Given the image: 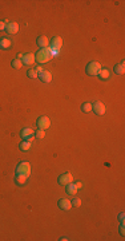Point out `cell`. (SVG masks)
Instances as JSON below:
<instances>
[{
	"label": "cell",
	"mask_w": 125,
	"mask_h": 241,
	"mask_svg": "<svg viewBox=\"0 0 125 241\" xmlns=\"http://www.w3.org/2000/svg\"><path fill=\"white\" fill-rule=\"evenodd\" d=\"M113 71L117 74V75H122V74L125 73V62H124V60H122L121 63H119V65L114 66Z\"/></svg>",
	"instance_id": "obj_14"
},
{
	"label": "cell",
	"mask_w": 125,
	"mask_h": 241,
	"mask_svg": "<svg viewBox=\"0 0 125 241\" xmlns=\"http://www.w3.org/2000/svg\"><path fill=\"white\" fill-rule=\"evenodd\" d=\"M27 75H28V78L35 79V78H37V76H39V74H37V71L35 70V68H29V70L27 71Z\"/></svg>",
	"instance_id": "obj_22"
},
{
	"label": "cell",
	"mask_w": 125,
	"mask_h": 241,
	"mask_svg": "<svg viewBox=\"0 0 125 241\" xmlns=\"http://www.w3.org/2000/svg\"><path fill=\"white\" fill-rule=\"evenodd\" d=\"M35 54H32V52H27V54H23V58H21V62H23V65H25V66H32L35 63Z\"/></svg>",
	"instance_id": "obj_8"
},
{
	"label": "cell",
	"mask_w": 125,
	"mask_h": 241,
	"mask_svg": "<svg viewBox=\"0 0 125 241\" xmlns=\"http://www.w3.org/2000/svg\"><path fill=\"white\" fill-rule=\"evenodd\" d=\"M57 205L61 210H69L71 208H72V204H71V201L68 198H60L57 202Z\"/></svg>",
	"instance_id": "obj_10"
},
{
	"label": "cell",
	"mask_w": 125,
	"mask_h": 241,
	"mask_svg": "<svg viewBox=\"0 0 125 241\" xmlns=\"http://www.w3.org/2000/svg\"><path fill=\"white\" fill-rule=\"evenodd\" d=\"M109 75H111V73H109L108 68H101L97 76L101 79V81H108V79H109Z\"/></svg>",
	"instance_id": "obj_15"
},
{
	"label": "cell",
	"mask_w": 125,
	"mask_h": 241,
	"mask_svg": "<svg viewBox=\"0 0 125 241\" xmlns=\"http://www.w3.org/2000/svg\"><path fill=\"white\" fill-rule=\"evenodd\" d=\"M65 190H67V193L69 194V196H73L75 197L76 196V193H77V190L79 189L76 188V185L73 182H71V184H68V185H65Z\"/></svg>",
	"instance_id": "obj_13"
},
{
	"label": "cell",
	"mask_w": 125,
	"mask_h": 241,
	"mask_svg": "<svg viewBox=\"0 0 125 241\" xmlns=\"http://www.w3.org/2000/svg\"><path fill=\"white\" fill-rule=\"evenodd\" d=\"M0 48H1V46H0Z\"/></svg>",
	"instance_id": "obj_32"
},
{
	"label": "cell",
	"mask_w": 125,
	"mask_h": 241,
	"mask_svg": "<svg viewBox=\"0 0 125 241\" xmlns=\"http://www.w3.org/2000/svg\"><path fill=\"white\" fill-rule=\"evenodd\" d=\"M71 204H72V206L79 208V206H81V200L79 198V197H73V200L71 201Z\"/></svg>",
	"instance_id": "obj_23"
},
{
	"label": "cell",
	"mask_w": 125,
	"mask_h": 241,
	"mask_svg": "<svg viewBox=\"0 0 125 241\" xmlns=\"http://www.w3.org/2000/svg\"><path fill=\"white\" fill-rule=\"evenodd\" d=\"M6 31L8 35H15L19 32V24L16 22H9L8 24L6 25Z\"/></svg>",
	"instance_id": "obj_9"
},
{
	"label": "cell",
	"mask_w": 125,
	"mask_h": 241,
	"mask_svg": "<svg viewBox=\"0 0 125 241\" xmlns=\"http://www.w3.org/2000/svg\"><path fill=\"white\" fill-rule=\"evenodd\" d=\"M35 138H36V137H35V135L32 134V135H29V137H27V138H25V141H27V142H29V143H32V142H34V141H35Z\"/></svg>",
	"instance_id": "obj_25"
},
{
	"label": "cell",
	"mask_w": 125,
	"mask_h": 241,
	"mask_svg": "<svg viewBox=\"0 0 125 241\" xmlns=\"http://www.w3.org/2000/svg\"><path fill=\"white\" fill-rule=\"evenodd\" d=\"M11 65H12V67H14L15 70H19V68H21L23 62H21V59H17L16 58V59H14V60H12Z\"/></svg>",
	"instance_id": "obj_20"
},
{
	"label": "cell",
	"mask_w": 125,
	"mask_h": 241,
	"mask_svg": "<svg viewBox=\"0 0 125 241\" xmlns=\"http://www.w3.org/2000/svg\"><path fill=\"white\" fill-rule=\"evenodd\" d=\"M36 125H37V127H39V129H41V130H47L48 127L51 126V120H49V118H48V117L43 115V117H39V118H37Z\"/></svg>",
	"instance_id": "obj_6"
},
{
	"label": "cell",
	"mask_w": 125,
	"mask_h": 241,
	"mask_svg": "<svg viewBox=\"0 0 125 241\" xmlns=\"http://www.w3.org/2000/svg\"><path fill=\"white\" fill-rule=\"evenodd\" d=\"M81 111L83 113H91L92 111V103H89V102H85V103L81 105Z\"/></svg>",
	"instance_id": "obj_19"
},
{
	"label": "cell",
	"mask_w": 125,
	"mask_h": 241,
	"mask_svg": "<svg viewBox=\"0 0 125 241\" xmlns=\"http://www.w3.org/2000/svg\"><path fill=\"white\" fill-rule=\"evenodd\" d=\"M37 78H40V81H41L43 83H49V82L52 81V74H51L49 71H43V73L39 74Z\"/></svg>",
	"instance_id": "obj_12"
},
{
	"label": "cell",
	"mask_w": 125,
	"mask_h": 241,
	"mask_svg": "<svg viewBox=\"0 0 125 241\" xmlns=\"http://www.w3.org/2000/svg\"><path fill=\"white\" fill-rule=\"evenodd\" d=\"M120 234L124 236L125 234V229H124V222H121V225H120Z\"/></svg>",
	"instance_id": "obj_26"
},
{
	"label": "cell",
	"mask_w": 125,
	"mask_h": 241,
	"mask_svg": "<svg viewBox=\"0 0 125 241\" xmlns=\"http://www.w3.org/2000/svg\"><path fill=\"white\" fill-rule=\"evenodd\" d=\"M35 137H36L37 139H43V138L45 137V131L44 130H41V129H39L36 133H35Z\"/></svg>",
	"instance_id": "obj_24"
},
{
	"label": "cell",
	"mask_w": 125,
	"mask_h": 241,
	"mask_svg": "<svg viewBox=\"0 0 125 241\" xmlns=\"http://www.w3.org/2000/svg\"><path fill=\"white\" fill-rule=\"evenodd\" d=\"M101 68H103V67H101L100 63L96 62V60H93V62H89L88 65H86L85 71H86V74H88V75L96 76V75H99V73H100Z\"/></svg>",
	"instance_id": "obj_3"
},
{
	"label": "cell",
	"mask_w": 125,
	"mask_h": 241,
	"mask_svg": "<svg viewBox=\"0 0 125 241\" xmlns=\"http://www.w3.org/2000/svg\"><path fill=\"white\" fill-rule=\"evenodd\" d=\"M119 220H120V221H121V222H124V213H120Z\"/></svg>",
	"instance_id": "obj_30"
},
{
	"label": "cell",
	"mask_w": 125,
	"mask_h": 241,
	"mask_svg": "<svg viewBox=\"0 0 125 241\" xmlns=\"http://www.w3.org/2000/svg\"><path fill=\"white\" fill-rule=\"evenodd\" d=\"M92 111L95 113V114H97V115H104L105 114V111H106L105 105H104L103 102H100V101L95 102V103L92 105Z\"/></svg>",
	"instance_id": "obj_5"
},
{
	"label": "cell",
	"mask_w": 125,
	"mask_h": 241,
	"mask_svg": "<svg viewBox=\"0 0 125 241\" xmlns=\"http://www.w3.org/2000/svg\"><path fill=\"white\" fill-rule=\"evenodd\" d=\"M34 134V130L29 129V127H25V129H23L21 131H20V137L23 138V139H25L27 137H29V135Z\"/></svg>",
	"instance_id": "obj_18"
},
{
	"label": "cell",
	"mask_w": 125,
	"mask_h": 241,
	"mask_svg": "<svg viewBox=\"0 0 125 241\" xmlns=\"http://www.w3.org/2000/svg\"><path fill=\"white\" fill-rule=\"evenodd\" d=\"M61 46H63V39H61V36H53L52 40H51V43H49V48H51V50L60 51L61 50Z\"/></svg>",
	"instance_id": "obj_7"
},
{
	"label": "cell",
	"mask_w": 125,
	"mask_h": 241,
	"mask_svg": "<svg viewBox=\"0 0 125 241\" xmlns=\"http://www.w3.org/2000/svg\"><path fill=\"white\" fill-rule=\"evenodd\" d=\"M11 44L12 43H11V40H9L8 38H1V39H0V46H1L3 50H8V48L11 47Z\"/></svg>",
	"instance_id": "obj_16"
},
{
	"label": "cell",
	"mask_w": 125,
	"mask_h": 241,
	"mask_svg": "<svg viewBox=\"0 0 125 241\" xmlns=\"http://www.w3.org/2000/svg\"><path fill=\"white\" fill-rule=\"evenodd\" d=\"M3 30H6V23L0 20V31H3Z\"/></svg>",
	"instance_id": "obj_27"
},
{
	"label": "cell",
	"mask_w": 125,
	"mask_h": 241,
	"mask_svg": "<svg viewBox=\"0 0 125 241\" xmlns=\"http://www.w3.org/2000/svg\"><path fill=\"white\" fill-rule=\"evenodd\" d=\"M27 178L28 177H25V176H16L15 177V184L19 186H23V185H25V182H27Z\"/></svg>",
	"instance_id": "obj_17"
},
{
	"label": "cell",
	"mask_w": 125,
	"mask_h": 241,
	"mask_svg": "<svg viewBox=\"0 0 125 241\" xmlns=\"http://www.w3.org/2000/svg\"><path fill=\"white\" fill-rule=\"evenodd\" d=\"M35 59H36V62H39L40 65L49 62L51 59H52V55H51L49 47H47V48H40V50L37 51L36 54H35Z\"/></svg>",
	"instance_id": "obj_1"
},
{
	"label": "cell",
	"mask_w": 125,
	"mask_h": 241,
	"mask_svg": "<svg viewBox=\"0 0 125 241\" xmlns=\"http://www.w3.org/2000/svg\"><path fill=\"white\" fill-rule=\"evenodd\" d=\"M36 43H37V46H39L40 48L49 47V40H48V38L44 36V35H40V36L36 39Z\"/></svg>",
	"instance_id": "obj_11"
},
{
	"label": "cell",
	"mask_w": 125,
	"mask_h": 241,
	"mask_svg": "<svg viewBox=\"0 0 125 241\" xmlns=\"http://www.w3.org/2000/svg\"><path fill=\"white\" fill-rule=\"evenodd\" d=\"M57 182H59V185H68V184H71V182H73V176L71 173H63V174H60V177L57 178Z\"/></svg>",
	"instance_id": "obj_4"
},
{
	"label": "cell",
	"mask_w": 125,
	"mask_h": 241,
	"mask_svg": "<svg viewBox=\"0 0 125 241\" xmlns=\"http://www.w3.org/2000/svg\"><path fill=\"white\" fill-rule=\"evenodd\" d=\"M35 70L37 71V74H40V73H43V71H44V70H43V67H41V66H39V67H37V68H35Z\"/></svg>",
	"instance_id": "obj_29"
},
{
	"label": "cell",
	"mask_w": 125,
	"mask_h": 241,
	"mask_svg": "<svg viewBox=\"0 0 125 241\" xmlns=\"http://www.w3.org/2000/svg\"><path fill=\"white\" fill-rule=\"evenodd\" d=\"M75 185H76V188H77V189H81V188H83V184H81L80 181H76Z\"/></svg>",
	"instance_id": "obj_28"
},
{
	"label": "cell",
	"mask_w": 125,
	"mask_h": 241,
	"mask_svg": "<svg viewBox=\"0 0 125 241\" xmlns=\"http://www.w3.org/2000/svg\"><path fill=\"white\" fill-rule=\"evenodd\" d=\"M31 174V163L27 161H23L16 166V176H25L29 177Z\"/></svg>",
	"instance_id": "obj_2"
},
{
	"label": "cell",
	"mask_w": 125,
	"mask_h": 241,
	"mask_svg": "<svg viewBox=\"0 0 125 241\" xmlns=\"http://www.w3.org/2000/svg\"><path fill=\"white\" fill-rule=\"evenodd\" d=\"M19 147H20V150H24V152H27V150H29V147H31V143L29 142H27V141H23V142H20L19 143Z\"/></svg>",
	"instance_id": "obj_21"
},
{
	"label": "cell",
	"mask_w": 125,
	"mask_h": 241,
	"mask_svg": "<svg viewBox=\"0 0 125 241\" xmlns=\"http://www.w3.org/2000/svg\"><path fill=\"white\" fill-rule=\"evenodd\" d=\"M23 58V54H17V59H21Z\"/></svg>",
	"instance_id": "obj_31"
}]
</instances>
